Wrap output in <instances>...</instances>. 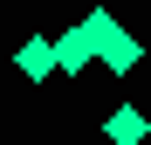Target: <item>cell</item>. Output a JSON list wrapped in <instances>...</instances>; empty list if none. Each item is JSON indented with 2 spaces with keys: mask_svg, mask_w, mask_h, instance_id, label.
<instances>
[{
  "mask_svg": "<svg viewBox=\"0 0 151 145\" xmlns=\"http://www.w3.org/2000/svg\"><path fill=\"white\" fill-rule=\"evenodd\" d=\"M103 138H110V145H144V138H151V117H144L137 104H117V111L103 117Z\"/></svg>",
  "mask_w": 151,
  "mask_h": 145,
  "instance_id": "277c9868",
  "label": "cell"
},
{
  "mask_svg": "<svg viewBox=\"0 0 151 145\" xmlns=\"http://www.w3.org/2000/svg\"><path fill=\"white\" fill-rule=\"evenodd\" d=\"M83 28H89L96 62H103L110 76H131V69L144 62V42H137V35H124V21H117L110 7H89V14H83Z\"/></svg>",
  "mask_w": 151,
  "mask_h": 145,
  "instance_id": "6da1fadb",
  "label": "cell"
},
{
  "mask_svg": "<svg viewBox=\"0 0 151 145\" xmlns=\"http://www.w3.org/2000/svg\"><path fill=\"white\" fill-rule=\"evenodd\" d=\"M14 76H28V83H48V76H62L55 69V35H28L14 48Z\"/></svg>",
  "mask_w": 151,
  "mask_h": 145,
  "instance_id": "7a4b0ae2",
  "label": "cell"
},
{
  "mask_svg": "<svg viewBox=\"0 0 151 145\" xmlns=\"http://www.w3.org/2000/svg\"><path fill=\"white\" fill-rule=\"evenodd\" d=\"M89 62H96L89 28H83V21H76V28H62V35H55V69H62V76H83Z\"/></svg>",
  "mask_w": 151,
  "mask_h": 145,
  "instance_id": "3957f363",
  "label": "cell"
}]
</instances>
